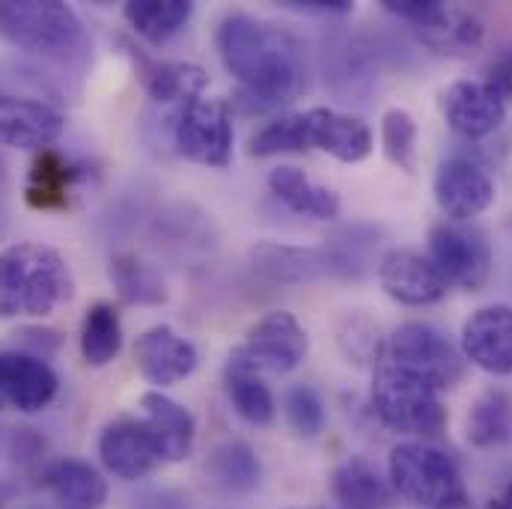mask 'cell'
Returning a JSON list of instances; mask_svg holds the SVG:
<instances>
[{
  "label": "cell",
  "instance_id": "30bf717a",
  "mask_svg": "<svg viewBox=\"0 0 512 509\" xmlns=\"http://www.w3.org/2000/svg\"><path fill=\"white\" fill-rule=\"evenodd\" d=\"M239 352L254 364L259 373L268 370V373L283 376V373H292L301 367V361L310 352V340L292 313L274 310V313H265L248 331L245 346Z\"/></svg>",
  "mask_w": 512,
  "mask_h": 509
},
{
  "label": "cell",
  "instance_id": "e575fe53",
  "mask_svg": "<svg viewBox=\"0 0 512 509\" xmlns=\"http://www.w3.org/2000/svg\"><path fill=\"white\" fill-rule=\"evenodd\" d=\"M280 6L283 9H292V12H304V15H322V18L349 15L355 9L352 0H283Z\"/></svg>",
  "mask_w": 512,
  "mask_h": 509
},
{
  "label": "cell",
  "instance_id": "ffe728a7",
  "mask_svg": "<svg viewBox=\"0 0 512 509\" xmlns=\"http://www.w3.org/2000/svg\"><path fill=\"white\" fill-rule=\"evenodd\" d=\"M140 408H143V423L149 426L155 447L161 453V462L188 459L197 441L194 414L161 390H146L140 396Z\"/></svg>",
  "mask_w": 512,
  "mask_h": 509
},
{
  "label": "cell",
  "instance_id": "cb8c5ba5",
  "mask_svg": "<svg viewBox=\"0 0 512 509\" xmlns=\"http://www.w3.org/2000/svg\"><path fill=\"white\" fill-rule=\"evenodd\" d=\"M78 176H81L78 167L66 155H60L57 149H42L33 158V167L24 185V200L39 212L66 209Z\"/></svg>",
  "mask_w": 512,
  "mask_h": 509
},
{
  "label": "cell",
  "instance_id": "836d02e7",
  "mask_svg": "<svg viewBox=\"0 0 512 509\" xmlns=\"http://www.w3.org/2000/svg\"><path fill=\"white\" fill-rule=\"evenodd\" d=\"M283 411H286V420L289 426L301 435V438H316L322 429H325V402L322 396L307 387V384H295L286 399H283Z\"/></svg>",
  "mask_w": 512,
  "mask_h": 509
},
{
  "label": "cell",
  "instance_id": "4fadbf2b",
  "mask_svg": "<svg viewBox=\"0 0 512 509\" xmlns=\"http://www.w3.org/2000/svg\"><path fill=\"white\" fill-rule=\"evenodd\" d=\"M462 355L489 376H512V307L489 304L462 325Z\"/></svg>",
  "mask_w": 512,
  "mask_h": 509
},
{
  "label": "cell",
  "instance_id": "603a6c76",
  "mask_svg": "<svg viewBox=\"0 0 512 509\" xmlns=\"http://www.w3.org/2000/svg\"><path fill=\"white\" fill-rule=\"evenodd\" d=\"M137 66H140V78H143V90L155 105H185L191 99H200L209 75L194 66V63H179V60H146L140 54H134Z\"/></svg>",
  "mask_w": 512,
  "mask_h": 509
},
{
  "label": "cell",
  "instance_id": "d590c367",
  "mask_svg": "<svg viewBox=\"0 0 512 509\" xmlns=\"http://www.w3.org/2000/svg\"><path fill=\"white\" fill-rule=\"evenodd\" d=\"M489 84H492V87H498L504 99H510V96H512V54L501 57V60H498V63L492 66Z\"/></svg>",
  "mask_w": 512,
  "mask_h": 509
},
{
  "label": "cell",
  "instance_id": "9c48e42d",
  "mask_svg": "<svg viewBox=\"0 0 512 509\" xmlns=\"http://www.w3.org/2000/svg\"><path fill=\"white\" fill-rule=\"evenodd\" d=\"M254 268L274 283H310L325 277H358L361 259L346 248H295V245H256Z\"/></svg>",
  "mask_w": 512,
  "mask_h": 509
},
{
  "label": "cell",
  "instance_id": "d6a6232c",
  "mask_svg": "<svg viewBox=\"0 0 512 509\" xmlns=\"http://www.w3.org/2000/svg\"><path fill=\"white\" fill-rule=\"evenodd\" d=\"M307 146V131H304V114H286L271 120L251 137L248 152L254 158H271L283 152H304Z\"/></svg>",
  "mask_w": 512,
  "mask_h": 509
},
{
  "label": "cell",
  "instance_id": "74e56055",
  "mask_svg": "<svg viewBox=\"0 0 512 509\" xmlns=\"http://www.w3.org/2000/svg\"><path fill=\"white\" fill-rule=\"evenodd\" d=\"M155 509H158V507H155ZM167 509H182V501H173V504H170Z\"/></svg>",
  "mask_w": 512,
  "mask_h": 509
},
{
  "label": "cell",
  "instance_id": "277c9868",
  "mask_svg": "<svg viewBox=\"0 0 512 509\" xmlns=\"http://www.w3.org/2000/svg\"><path fill=\"white\" fill-rule=\"evenodd\" d=\"M387 474L393 489L426 509H465L468 486L459 465L426 441H402L390 450Z\"/></svg>",
  "mask_w": 512,
  "mask_h": 509
},
{
  "label": "cell",
  "instance_id": "9a60e30c",
  "mask_svg": "<svg viewBox=\"0 0 512 509\" xmlns=\"http://www.w3.org/2000/svg\"><path fill=\"white\" fill-rule=\"evenodd\" d=\"M99 459L108 474L128 483L149 477L161 465V453L155 447L149 426L134 417H117L102 429Z\"/></svg>",
  "mask_w": 512,
  "mask_h": 509
},
{
  "label": "cell",
  "instance_id": "d4e9b609",
  "mask_svg": "<svg viewBox=\"0 0 512 509\" xmlns=\"http://www.w3.org/2000/svg\"><path fill=\"white\" fill-rule=\"evenodd\" d=\"M224 384H227V396H230V402L242 420H248L251 426H271L274 423V417H277L274 393L268 390L259 370L242 352L230 355L227 370H224Z\"/></svg>",
  "mask_w": 512,
  "mask_h": 509
},
{
  "label": "cell",
  "instance_id": "d6986e66",
  "mask_svg": "<svg viewBox=\"0 0 512 509\" xmlns=\"http://www.w3.org/2000/svg\"><path fill=\"white\" fill-rule=\"evenodd\" d=\"M304 131L310 149H319L343 164H361L373 155L376 146V137L364 120L334 108H310L304 114Z\"/></svg>",
  "mask_w": 512,
  "mask_h": 509
},
{
  "label": "cell",
  "instance_id": "8992f818",
  "mask_svg": "<svg viewBox=\"0 0 512 509\" xmlns=\"http://www.w3.org/2000/svg\"><path fill=\"white\" fill-rule=\"evenodd\" d=\"M382 361L393 364L402 373H411L438 393L456 387L465 379V355L432 325L405 322L393 331Z\"/></svg>",
  "mask_w": 512,
  "mask_h": 509
},
{
  "label": "cell",
  "instance_id": "44dd1931",
  "mask_svg": "<svg viewBox=\"0 0 512 509\" xmlns=\"http://www.w3.org/2000/svg\"><path fill=\"white\" fill-rule=\"evenodd\" d=\"M42 486L60 509H102L108 501V480L84 459H57L45 468Z\"/></svg>",
  "mask_w": 512,
  "mask_h": 509
},
{
  "label": "cell",
  "instance_id": "7402d4cb",
  "mask_svg": "<svg viewBox=\"0 0 512 509\" xmlns=\"http://www.w3.org/2000/svg\"><path fill=\"white\" fill-rule=\"evenodd\" d=\"M268 188L295 215H304V218H313V221H337L340 218L337 191L328 188V185H319L301 167H292V164L274 167L268 173Z\"/></svg>",
  "mask_w": 512,
  "mask_h": 509
},
{
  "label": "cell",
  "instance_id": "e0dca14e",
  "mask_svg": "<svg viewBox=\"0 0 512 509\" xmlns=\"http://www.w3.org/2000/svg\"><path fill=\"white\" fill-rule=\"evenodd\" d=\"M66 128V117L48 102L0 93V146L51 149Z\"/></svg>",
  "mask_w": 512,
  "mask_h": 509
},
{
  "label": "cell",
  "instance_id": "5bb4252c",
  "mask_svg": "<svg viewBox=\"0 0 512 509\" xmlns=\"http://www.w3.org/2000/svg\"><path fill=\"white\" fill-rule=\"evenodd\" d=\"M379 283L384 295L405 307H426L447 295V280L429 256L414 248H393L379 262Z\"/></svg>",
  "mask_w": 512,
  "mask_h": 509
},
{
  "label": "cell",
  "instance_id": "3957f363",
  "mask_svg": "<svg viewBox=\"0 0 512 509\" xmlns=\"http://www.w3.org/2000/svg\"><path fill=\"white\" fill-rule=\"evenodd\" d=\"M0 36L18 51L60 66H81L90 57L84 21L60 0H0Z\"/></svg>",
  "mask_w": 512,
  "mask_h": 509
},
{
  "label": "cell",
  "instance_id": "ba28073f",
  "mask_svg": "<svg viewBox=\"0 0 512 509\" xmlns=\"http://www.w3.org/2000/svg\"><path fill=\"white\" fill-rule=\"evenodd\" d=\"M429 259L447 286L465 292H480L492 274V245L483 230L468 224H435L429 230Z\"/></svg>",
  "mask_w": 512,
  "mask_h": 509
},
{
  "label": "cell",
  "instance_id": "484cf974",
  "mask_svg": "<svg viewBox=\"0 0 512 509\" xmlns=\"http://www.w3.org/2000/svg\"><path fill=\"white\" fill-rule=\"evenodd\" d=\"M191 15V0H128L123 6L128 27L149 45H167L173 36L185 30Z\"/></svg>",
  "mask_w": 512,
  "mask_h": 509
},
{
  "label": "cell",
  "instance_id": "8d00e7d4",
  "mask_svg": "<svg viewBox=\"0 0 512 509\" xmlns=\"http://www.w3.org/2000/svg\"><path fill=\"white\" fill-rule=\"evenodd\" d=\"M489 509H512V486L504 492V498H498V501H492Z\"/></svg>",
  "mask_w": 512,
  "mask_h": 509
},
{
  "label": "cell",
  "instance_id": "8fae6325",
  "mask_svg": "<svg viewBox=\"0 0 512 509\" xmlns=\"http://www.w3.org/2000/svg\"><path fill=\"white\" fill-rule=\"evenodd\" d=\"M435 203L453 224L480 218L495 203L492 176L471 158H447L435 173Z\"/></svg>",
  "mask_w": 512,
  "mask_h": 509
},
{
  "label": "cell",
  "instance_id": "f546056e",
  "mask_svg": "<svg viewBox=\"0 0 512 509\" xmlns=\"http://www.w3.org/2000/svg\"><path fill=\"white\" fill-rule=\"evenodd\" d=\"M123 352V319L108 301L87 310L81 325V355L90 367H108Z\"/></svg>",
  "mask_w": 512,
  "mask_h": 509
},
{
  "label": "cell",
  "instance_id": "7c38bea8",
  "mask_svg": "<svg viewBox=\"0 0 512 509\" xmlns=\"http://www.w3.org/2000/svg\"><path fill=\"white\" fill-rule=\"evenodd\" d=\"M134 364L146 382L155 384V390H164L194 376L200 352L188 337L176 334L170 325H152L134 343Z\"/></svg>",
  "mask_w": 512,
  "mask_h": 509
},
{
  "label": "cell",
  "instance_id": "1f68e13d",
  "mask_svg": "<svg viewBox=\"0 0 512 509\" xmlns=\"http://www.w3.org/2000/svg\"><path fill=\"white\" fill-rule=\"evenodd\" d=\"M417 123L405 108H390L382 117L384 158L402 173H414L417 167Z\"/></svg>",
  "mask_w": 512,
  "mask_h": 509
},
{
  "label": "cell",
  "instance_id": "83f0119b",
  "mask_svg": "<svg viewBox=\"0 0 512 509\" xmlns=\"http://www.w3.org/2000/svg\"><path fill=\"white\" fill-rule=\"evenodd\" d=\"M331 492L343 504V509H387L390 504V486L361 456H352L334 468Z\"/></svg>",
  "mask_w": 512,
  "mask_h": 509
},
{
  "label": "cell",
  "instance_id": "f1b7e54d",
  "mask_svg": "<svg viewBox=\"0 0 512 509\" xmlns=\"http://www.w3.org/2000/svg\"><path fill=\"white\" fill-rule=\"evenodd\" d=\"M206 471L218 489L227 495H251L262 483V462L245 441H224L212 450Z\"/></svg>",
  "mask_w": 512,
  "mask_h": 509
},
{
  "label": "cell",
  "instance_id": "4316f807",
  "mask_svg": "<svg viewBox=\"0 0 512 509\" xmlns=\"http://www.w3.org/2000/svg\"><path fill=\"white\" fill-rule=\"evenodd\" d=\"M468 441L480 450H498L512 441V396L501 387L483 390L468 411Z\"/></svg>",
  "mask_w": 512,
  "mask_h": 509
},
{
  "label": "cell",
  "instance_id": "6da1fadb",
  "mask_svg": "<svg viewBox=\"0 0 512 509\" xmlns=\"http://www.w3.org/2000/svg\"><path fill=\"white\" fill-rule=\"evenodd\" d=\"M215 48L224 69L239 81L242 96L254 108H277L292 102L307 78L301 42L248 12H230L215 30Z\"/></svg>",
  "mask_w": 512,
  "mask_h": 509
},
{
  "label": "cell",
  "instance_id": "ac0fdd59",
  "mask_svg": "<svg viewBox=\"0 0 512 509\" xmlns=\"http://www.w3.org/2000/svg\"><path fill=\"white\" fill-rule=\"evenodd\" d=\"M60 390L57 373L39 355L0 352V399L21 414L45 411Z\"/></svg>",
  "mask_w": 512,
  "mask_h": 509
},
{
  "label": "cell",
  "instance_id": "52a82bcc",
  "mask_svg": "<svg viewBox=\"0 0 512 509\" xmlns=\"http://www.w3.org/2000/svg\"><path fill=\"white\" fill-rule=\"evenodd\" d=\"M176 152L194 164L224 170L233 164V111L221 99H191L173 120Z\"/></svg>",
  "mask_w": 512,
  "mask_h": 509
},
{
  "label": "cell",
  "instance_id": "4dcf8cb0",
  "mask_svg": "<svg viewBox=\"0 0 512 509\" xmlns=\"http://www.w3.org/2000/svg\"><path fill=\"white\" fill-rule=\"evenodd\" d=\"M111 280L128 304H164L167 286L164 277L134 254H117L111 259Z\"/></svg>",
  "mask_w": 512,
  "mask_h": 509
},
{
  "label": "cell",
  "instance_id": "7a4b0ae2",
  "mask_svg": "<svg viewBox=\"0 0 512 509\" xmlns=\"http://www.w3.org/2000/svg\"><path fill=\"white\" fill-rule=\"evenodd\" d=\"M72 295L66 256L42 242L0 251V319H45Z\"/></svg>",
  "mask_w": 512,
  "mask_h": 509
},
{
  "label": "cell",
  "instance_id": "2e32d148",
  "mask_svg": "<svg viewBox=\"0 0 512 509\" xmlns=\"http://www.w3.org/2000/svg\"><path fill=\"white\" fill-rule=\"evenodd\" d=\"M444 120L456 134L480 140L507 120V99L489 81H456L444 90Z\"/></svg>",
  "mask_w": 512,
  "mask_h": 509
},
{
  "label": "cell",
  "instance_id": "5b68a950",
  "mask_svg": "<svg viewBox=\"0 0 512 509\" xmlns=\"http://www.w3.org/2000/svg\"><path fill=\"white\" fill-rule=\"evenodd\" d=\"M373 408L387 429L414 438H435L447 429L441 393L423 379L382 361L373 379Z\"/></svg>",
  "mask_w": 512,
  "mask_h": 509
}]
</instances>
